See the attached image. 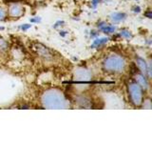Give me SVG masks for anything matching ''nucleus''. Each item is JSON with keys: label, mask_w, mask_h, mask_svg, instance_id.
I'll return each instance as SVG.
<instances>
[{"label": "nucleus", "mask_w": 152, "mask_h": 143, "mask_svg": "<svg viewBox=\"0 0 152 143\" xmlns=\"http://www.w3.org/2000/svg\"><path fill=\"white\" fill-rule=\"evenodd\" d=\"M127 94L129 102L134 107H140L144 103L145 91L136 81L131 80L127 83Z\"/></svg>", "instance_id": "7ed1b4c3"}, {"label": "nucleus", "mask_w": 152, "mask_h": 143, "mask_svg": "<svg viewBox=\"0 0 152 143\" xmlns=\"http://www.w3.org/2000/svg\"><path fill=\"white\" fill-rule=\"evenodd\" d=\"M119 35L122 38H125V39H131L133 37L131 31L127 30V29H123V30H121L120 32H119Z\"/></svg>", "instance_id": "ddd939ff"}, {"label": "nucleus", "mask_w": 152, "mask_h": 143, "mask_svg": "<svg viewBox=\"0 0 152 143\" xmlns=\"http://www.w3.org/2000/svg\"><path fill=\"white\" fill-rule=\"evenodd\" d=\"M9 48H10L9 42L2 36H0V54L7 52L9 51Z\"/></svg>", "instance_id": "f8f14e48"}, {"label": "nucleus", "mask_w": 152, "mask_h": 143, "mask_svg": "<svg viewBox=\"0 0 152 143\" xmlns=\"http://www.w3.org/2000/svg\"><path fill=\"white\" fill-rule=\"evenodd\" d=\"M63 24H64V21H57V22L54 24L53 28L56 29V28H58V27H60V26H63Z\"/></svg>", "instance_id": "f3484780"}, {"label": "nucleus", "mask_w": 152, "mask_h": 143, "mask_svg": "<svg viewBox=\"0 0 152 143\" xmlns=\"http://www.w3.org/2000/svg\"><path fill=\"white\" fill-rule=\"evenodd\" d=\"M30 28H31V24H23L22 26H20V29H21L22 31H24V32L27 31V30H28Z\"/></svg>", "instance_id": "2eb2a0df"}, {"label": "nucleus", "mask_w": 152, "mask_h": 143, "mask_svg": "<svg viewBox=\"0 0 152 143\" xmlns=\"http://www.w3.org/2000/svg\"><path fill=\"white\" fill-rule=\"evenodd\" d=\"M99 31H101L102 32L106 33V35H112L117 31V27L112 24H108L106 21H100L98 22L97 25Z\"/></svg>", "instance_id": "6e6552de"}, {"label": "nucleus", "mask_w": 152, "mask_h": 143, "mask_svg": "<svg viewBox=\"0 0 152 143\" xmlns=\"http://www.w3.org/2000/svg\"><path fill=\"white\" fill-rule=\"evenodd\" d=\"M41 104L47 109H66L70 106L69 100L58 89H48L41 94Z\"/></svg>", "instance_id": "f257e3e1"}, {"label": "nucleus", "mask_w": 152, "mask_h": 143, "mask_svg": "<svg viewBox=\"0 0 152 143\" xmlns=\"http://www.w3.org/2000/svg\"><path fill=\"white\" fill-rule=\"evenodd\" d=\"M109 19L113 22V23H121L123 21H125L126 19V14L125 13H121V12H117V13H112L110 15H109Z\"/></svg>", "instance_id": "9d476101"}, {"label": "nucleus", "mask_w": 152, "mask_h": 143, "mask_svg": "<svg viewBox=\"0 0 152 143\" xmlns=\"http://www.w3.org/2000/svg\"><path fill=\"white\" fill-rule=\"evenodd\" d=\"M108 37H95V39L93 40L92 44L90 45L91 49H98V48L104 46V44H107L108 42Z\"/></svg>", "instance_id": "9b49d317"}, {"label": "nucleus", "mask_w": 152, "mask_h": 143, "mask_svg": "<svg viewBox=\"0 0 152 143\" xmlns=\"http://www.w3.org/2000/svg\"><path fill=\"white\" fill-rule=\"evenodd\" d=\"M66 32H65V31H60V35L61 36H65L66 35Z\"/></svg>", "instance_id": "4be33fe9"}, {"label": "nucleus", "mask_w": 152, "mask_h": 143, "mask_svg": "<svg viewBox=\"0 0 152 143\" xmlns=\"http://www.w3.org/2000/svg\"><path fill=\"white\" fill-rule=\"evenodd\" d=\"M102 1H103V0H91V5H92V7H93V8H96Z\"/></svg>", "instance_id": "dca6fc26"}, {"label": "nucleus", "mask_w": 152, "mask_h": 143, "mask_svg": "<svg viewBox=\"0 0 152 143\" xmlns=\"http://www.w3.org/2000/svg\"><path fill=\"white\" fill-rule=\"evenodd\" d=\"M134 76V78H133V80L136 81V82L139 84L141 87L144 89V91L145 92V91H147L149 89V82H148V78L146 77L145 75H144L142 74H141L140 72H137V73L133 75Z\"/></svg>", "instance_id": "0eeeda50"}, {"label": "nucleus", "mask_w": 152, "mask_h": 143, "mask_svg": "<svg viewBox=\"0 0 152 143\" xmlns=\"http://www.w3.org/2000/svg\"><path fill=\"white\" fill-rule=\"evenodd\" d=\"M40 20H41V18L36 17V18H31V22H32V23H38V22H40Z\"/></svg>", "instance_id": "6ab92c4d"}, {"label": "nucleus", "mask_w": 152, "mask_h": 143, "mask_svg": "<svg viewBox=\"0 0 152 143\" xmlns=\"http://www.w3.org/2000/svg\"><path fill=\"white\" fill-rule=\"evenodd\" d=\"M7 13L11 18H20L25 13V8L19 2H11L8 6Z\"/></svg>", "instance_id": "39448f33"}, {"label": "nucleus", "mask_w": 152, "mask_h": 143, "mask_svg": "<svg viewBox=\"0 0 152 143\" xmlns=\"http://www.w3.org/2000/svg\"><path fill=\"white\" fill-rule=\"evenodd\" d=\"M103 70L109 74H121L126 68V60L119 55H109L102 62Z\"/></svg>", "instance_id": "f03ea898"}, {"label": "nucleus", "mask_w": 152, "mask_h": 143, "mask_svg": "<svg viewBox=\"0 0 152 143\" xmlns=\"http://www.w3.org/2000/svg\"><path fill=\"white\" fill-rule=\"evenodd\" d=\"M0 30H4V28L3 27H0Z\"/></svg>", "instance_id": "5701e85b"}, {"label": "nucleus", "mask_w": 152, "mask_h": 143, "mask_svg": "<svg viewBox=\"0 0 152 143\" xmlns=\"http://www.w3.org/2000/svg\"><path fill=\"white\" fill-rule=\"evenodd\" d=\"M91 32H92V33H90V36H92V37H94V38H95V37H97V36L99 35V32H98L92 31Z\"/></svg>", "instance_id": "aec40b11"}, {"label": "nucleus", "mask_w": 152, "mask_h": 143, "mask_svg": "<svg viewBox=\"0 0 152 143\" xmlns=\"http://www.w3.org/2000/svg\"><path fill=\"white\" fill-rule=\"evenodd\" d=\"M31 50L34 52L35 55L43 61L50 62L53 61L55 58L54 52L49 47L45 46L44 44L39 42H32L31 43Z\"/></svg>", "instance_id": "20e7f679"}, {"label": "nucleus", "mask_w": 152, "mask_h": 143, "mask_svg": "<svg viewBox=\"0 0 152 143\" xmlns=\"http://www.w3.org/2000/svg\"><path fill=\"white\" fill-rule=\"evenodd\" d=\"M74 75L76 79H79V80H89L91 79L92 77V74L90 72L85 68H78L76 69L74 72Z\"/></svg>", "instance_id": "1a4fd4ad"}, {"label": "nucleus", "mask_w": 152, "mask_h": 143, "mask_svg": "<svg viewBox=\"0 0 152 143\" xmlns=\"http://www.w3.org/2000/svg\"><path fill=\"white\" fill-rule=\"evenodd\" d=\"M145 15L147 16V18H151L152 17V14H151V12L150 11H148L146 13H145Z\"/></svg>", "instance_id": "412c9836"}, {"label": "nucleus", "mask_w": 152, "mask_h": 143, "mask_svg": "<svg viewBox=\"0 0 152 143\" xmlns=\"http://www.w3.org/2000/svg\"><path fill=\"white\" fill-rule=\"evenodd\" d=\"M138 71L141 74L145 75L147 78L150 79L151 77V69H150V64H148L147 62L141 56H136V63H135Z\"/></svg>", "instance_id": "423d86ee"}, {"label": "nucleus", "mask_w": 152, "mask_h": 143, "mask_svg": "<svg viewBox=\"0 0 152 143\" xmlns=\"http://www.w3.org/2000/svg\"><path fill=\"white\" fill-rule=\"evenodd\" d=\"M7 17H8L7 10L5 8H3V7H0V21L6 20Z\"/></svg>", "instance_id": "4468645a"}, {"label": "nucleus", "mask_w": 152, "mask_h": 143, "mask_svg": "<svg viewBox=\"0 0 152 143\" xmlns=\"http://www.w3.org/2000/svg\"><path fill=\"white\" fill-rule=\"evenodd\" d=\"M132 12L134 13H140L141 12V8L139 6H134L132 8Z\"/></svg>", "instance_id": "a211bd4d"}]
</instances>
